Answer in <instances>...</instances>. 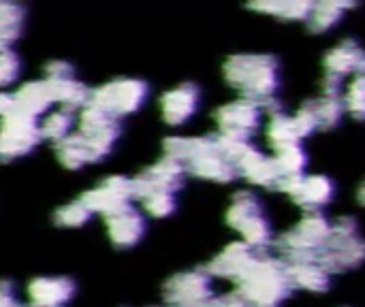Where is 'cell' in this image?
I'll use <instances>...</instances> for the list:
<instances>
[{
	"instance_id": "2e32d148",
	"label": "cell",
	"mask_w": 365,
	"mask_h": 307,
	"mask_svg": "<svg viewBox=\"0 0 365 307\" xmlns=\"http://www.w3.org/2000/svg\"><path fill=\"white\" fill-rule=\"evenodd\" d=\"M75 282L64 276L34 278L26 293L32 307H64L75 297Z\"/></svg>"
},
{
	"instance_id": "836d02e7",
	"label": "cell",
	"mask_w": 365,
	"mask_h": 307,
	"mask_svg": "<svg viewBox=\"0 0 365 307\" xmlns=\"http://www.w3.org/2000/svg\"><path fill=\"white\" fill-rule=\"evenodd\" d=\"M19 68H21V60L13 49L0 51V90L15 83V79L19 77Z\"/></svg>"
},
{
	"instance_id": "9a60e30c",
	"label": "cell",
	"mask_w": 365,
	"mask_h": 307,
	"mask_svg": "<svg viewBox=\"0 0 365 307\" xmlns=\"http://www.w3.org/2000/svg\"><path fill=\"white\" fill-rule=\"evenodd\" d=\"M201 103V90L195 83H180L160 96V115L167 124L180 126L188 122Z\"/></svg>"
},
{
	"instance_id": "1f68e13d",
	"label": "cell",
	"mask_w": 365,
	"mask_h": 307,
	"mask_svg": "<svg viewBox=\"0 0 365 307\" xmlns=\"http://www.w3.org/2000/svg\"><path fill=\"white\" fill-rule=\"evenodd\" d=\"M139 203L143 205L145 214L152 218H169L178 207L173 192H152V194L143 197Z\"/></svg>"
},
{
	"instance_id": "52a82bcc",
	"label": "cell",
	"mask_w": 365,
	"mask_h": 307,
	"mask_svg": "<svg viewBox=\"0 0 365 307\" xmlns=\"http://www.w3.org/2000/svg\"><path fill=\"white\" fill-rule=\"evenodd\" d=\"M145 98H148V83L141 79L124 77L94 88L90 92L88 105L113 115L115 120H122L124 115H130L137 109H141Z\"/></svg>"
},
{
	"instance_id": "30bf717a",
	"label": "cell",
	"mask_w": 365,
	"mask_h": 307,
	"mask_svg": "<svg viewBox=\"0 0 365 307\" xmlns=\"http://www.w3.org/2000/svg\"><path fill=\"white\" fill-rule=\"evenodd\" d=\"M184 175H186V171L178 160L163 156L158 162L143 169L137 177L130 179L133 201H141L143 197H148L152 192L178 194L180 188L184 186Z\"/></svg>"
},
{
	"instance_id": "4fadbf2b",
	"label": "cell",
	"mask_w": 365,
	"mask_h": 307,
	"mask_svg": "<svg viewBox=\"0 0 365 307\" xmlns=\"http://www.w3.org/2000/svg\"><path fill=\"white\" fill-rule=\"evenodd\" d=\"M257 256H259V252L248 248L244 241H233L222 252H218L203 269L212 278H225V280H233L237 284L248 274V269L255 265Z\"/></svg>"
},
{
	"instance_id": "d6a6232c",
	"label": "cell",
	"mask_w": 365,
	"mask_h": 307,
	"mask_svg": "<svg viewBox=\"0 0 365 307\" xmlns=\"http://www.w3.org/2000/svg\"><path fill=\"white\" fill-rule=\"evenodd\" d=\"M293 124H295V130L302 139L310 137L314 130H319V122H317V113H314V105L312 100L304 103L297 113L293 115Z\"/></svg>"
},
{
	"instance_id": "83f0119b",
	"label": "cell",
	"mask_w": 365,
	"mask_h": 307,
	"mask_svg": "<svg viewBox=\"0 0 365 307\" xmlns=\"http://www.w3.org/2000/svg\"><path fill=\"white\" fill-rule=\"evenodd\" d=\"M312 105H314L319 130H331L340 124V120L344 115L342 96H321V98L312 100Z\"/></svg>"
},
{
	"instance_id": "44dd1931",
	"label": "cell",
	"mask_w": 365,
	"mask_h": 307,
	"mask_svg": "<svg viewBox=\"0 0 365 307\" xmlns=\"http://www.w3.org/2000/svg\"><path fill=\"white\" fill-rule=\"evenodd\" d=\"M287 271L293 288L306 293H327L331 286V274L325 267H321L317 261L287 265Z\"/></svg>"
},
{
	"instance_id": "7402d4cb",
	"label": "cell",
	"mask_w": 365,
	"mask_h": 307,
	"mask_svg": "<svg viewBox=\"0 0 365 307\" xmlns=\"http://www.w3.org/2000/svg\"><path fill=\"white\" fill-rule=\"evenodd\" d=\"M355 2H346V0H323V2H314L312 11L308 15V28L317 34L327 32L329 28H334L340 19L342 13L353 9Z\"/></svg>"
},
{
	"instance_id": "5bb4252c",
	"label": "cell",
	"mask_w": 365,
	"mask_h": 307,
	"mask_svg": "<svg viewBox=\"0 0 365 307\" xmlns=\"http://www.w3.org/2000/svg\"><path fill=\"white\" fill-rule=\"evenodd\" d=\"M103 218H105L107 235L115 248H133L145 235V220L133 203L126 207H120Z\"/></svg>"
},
{
	"instance_id": "f1b7e54d",
	"label": "cell",
	"mask_w": 365,
	"mask_h": 307,
	"mask_svg": "<svg viewBox=\"0 0 365 307\" xmlns=\"http://www.w3.org/2000/svg\"><path fill=\"white\" fill-rule=\"evenodd\" d=\"M274 162H276V169L280 173V177H289V175H304V169L308 165V156L299 145H291V147H284L280 152H276L274 156Z\"/></svg>"
},
{
	"instance_id": "484cf974",
	"label": "cell",
	"mask_w": 365,
	"mask_h": 307,
	"mask_svg": "<svg viewBox=\"0 0 365 307\" xmlns=\"http://www.w3.org/2000/svg\"><path fill=\"white\" fill-rule=\"evenodd\" d=\"M56 156H58L60 165L71 169V171H77L86 165H92L88 147L83 145V141L79 139L77 132H71L64 141L56 143Z\"/></svg>"
},
{
	"instance_id": "8fae6325",
	"label": "cell",
	"mask_w": 365,
	"mask_h": 307,
	"mask_svg": "<svg viewBox=\"0 0 365 307\" xmlns=\"http://www.w3.org/2000/svg\"><path fill=\"white\" fill-rule=\"evenodd\" d=\"M261 115H263L261 107L248 98L227 103L214 111L218 135L231 139H244V141H250V137L257 132V128L261 126Z\"/></svg>"
},
{
	"instance_id": "e0dca14e",
	"label": "cell",
	"mask_w": 365,
	"mask_h": 307,
	"mask_svg": "<svg viewBox=\"0 0 365 307\" xmlns=\"http://www.w3.org/2000/svg\"><path fill=\"white\" fill-rule=\"evenodd\" d=\"M235 171H237V175L248 179L252 186L272 188V190H276V184L280 179V173L276 169L274 158H267L255 145H250L244 152V156L235 162Z\"/></svg>"
},
{
	"instance_id": "ffe728a7",
	"label": "cell",
	"mask_w": 365,
	"mask_h": 307,
	"mask_svg": "<svg viewBox=\"0 0 365 307\" xmlns=\"http://www.w3.org/2000/svg\"><path fill=\"white\" fill-rule=\"evenodd\" d=\"M336 194V184L327 175H304L291 197L306 212H321Z\"/></svg>"
},
{
	"instance_id": "d590c367",
	"label": "cell",
	"mask_w": 365,
	"mask_h": 307,
	"mask_svg": "<svg viewBox=\"0 0 365 307\" xmlns=\"http://www.w3.org/2000/svg\"><path fill=\"white\" fill-rule=\"evenodd\" d=\"M321 90H323V96H340L342 94V77L325 73L321 79Z\"/></svg>"
},
{
	"instance_id": "603a6c76",
	"label": "cell",
	"mask_w": 365,
	"mask_h": 307,
	"mask_svg": "<svg viewBox=\"0 0 365 307\" xmlns=\"http://www.w3.org/2000/svg\"><path fill=\"white\" fill-rule=\"evenodd\" d=\"M312 4L314 2H308V0H261V2L248 4V9L278 17V19L295 21V19H308Z\"/></svg>"
},
{
	"instance_id": "d4e9b609",
	"label": "cell",
	"mask_w": 365,
	"mask_h": 307,
	"mask_svg": "<svg viewBox=\"0 0 365 307\" xmlns=\"http://www.w3.org/2000/svg\"><path fill=\"white\" fill-rule=\"evenodd\" d=\"M267 141H269V145L276 152H280L284 147H291V145H299L302 143V137L295 130L293 118H289L284 113L269 115V122H267Z\"/></svg>"
},
{
	"instance_id": "7a4b0ae2",
	"label": "cell",
	"mask_w": 365,
	"mask_h": 307,
	"mask_svg": "<svg viewBox=\"0 0 365 307\" xmlns=\"http://www.w3.org/2000/svg\"><path fill=\"white\" fill-rule=\"evenodd\" d=\"M235 293L248 303V307H282L293 293L287 263L274 256L259 254L248 274L237 282Z\"/></svg>"
},
{
	"instance_id": "ab89813d",
	"label": "cell",
	"mask_w": 365,
	"mask_h": 307,
	"mask_svg": "<svg viewBox=\"0 0 365 307\" xmlns=\"http://www.w3.org/2000/svg\"><path fill=\"white\" fill-rule=\"evenodd\" d=\"M357 201H359L361 207H365V182H361L359 188H357Z\"/></svg>"
},
{
	"instance_id": "f546056e",
	"label": "cell",
	"mask_w": 365,
	"mask_h": 307,
	"mask_svg": "<svg viewBox=\"0 0 365 307\" xmlns=\"http://www.w3.org/2000/svg\"><path fill=\"white\" fill-rule=\"evenodd\" d=\"M92 218V212L81 203V199H75L53 212V224L62 229H77L83 227Z\"/></svg>"
},
{
	"instance_id": "60d3db41",
	"label": "cell",
	"mask_w": 365,
	"mask_h": 307,
	"mask_svg": "<svg viewBox=\"0 0 365 307\" xmlns=\"http://www.w3.org/2000/svg\"><path fill=\"white\" fill-rule=\"evenodd\" d=\"M28 307H32V306H28Z\"/></svg>"
},
{
	"instance_id": "6da1fadb",
	"label": "cell",
	"mask_w": 365,
	"mask_h": 307,
	"mask_svg": "<svg viewBox=\"0 0 365 307\" xmlns=\"http://www.w3.org/2000/svg\"><path fill=\"white\" fill-rule=\"evenodd\" d=\"M227 83L257 105L276 96L280 85V62L272 53H233L222 64Z\"/></svg>"
},
{
	"instance_id": "cb8c5ba5",
	"label": "cell",
	"mask_w": 365,
	"mask_h": 307,
	"mask_svg": "<svg viewBox=\"0 0 365 307\" xmlns=\"http://www.w3.org/2000/svg\"><path fill=\"white\" fill-rule=\"evenodd\" d=\"M26 21V11L15 2H0V51L11 49V45L21 36Z\"/></svg>"
},
{
	"instance_id": "5b68a950",
	"label": "cell",
	"mask_w": 365,
	"mask_h": 307,
	"mask_svg": "<svg viewBox=\"0 0 365 307\" xmlns=\"http://www.w3.org/2000/svg\"><path fill=\"white\" fill-rule=\"evenodd\" d=\"M227 224L237 231L248 248L263 254V250L272 244V224L263 212L259 197L250 190H240L233 194L227 216Z\"/></svg>"
},
{
	"instance_id": "e575fe53",
	"label": "cell",
	"mask_w": 365,
	"mask_h": 307,
	"mask_svg": "<svg viewBox=\"0 0 365 307\" xmlns=\"http://www.w3.org/2000/svg\"><path fill=\"white\" fill-rule=\"evenodd\" d=\"M45 77L47 79H68V77H75V71H73V64H68L64 60H53L45 66Z\"/></svg>"
},
{
	"instance_id": "3957f363",
	"label": "cell",
	"mask_w": 365,
	"mask_h": 307,
	"mask_svg": "<svg viewBox=\"0 0 365 307\" xmlns=\"http://www.w3.org/2000/svg\"><path fill=\"white\" fill-rule=\"evenodd\" d=\"M331 233V220L323 212H306V216L276 239L280 261L287 265L317 261Z\"/></svg>"
},
{
	"instance_id": "ba28073f",
	"label": "cell",
	"mask_w": 365,
	"mask_h": 307,
	"mask_svg": "<svg viewBox=\"0 0 365 307\" xmlns=\"http://www.w3.org/2000/svg\"><path fill=\"white\" fill-rule=\"evenodd\" d=\"M214 299L212 276L205 269L175 274L163 288L165 307H212Z\"/></svg>"
},
{
	"instance_id": "8d00e7d4",
	"label": "cell",
	"mask_w": 365,
	"mask_h": 307,
	"mask_svg": "<svg viewBox=\"0 0 365 307\" xmlns=\"http://www.w3.org/2000/svg\"><path fill=\"white\" fill-rule=\"evenodd\" d=\"M0 307H24L17 301V293L15 286L6 280L0 282Z\"/></svg>"
},
{
	"instance_id": "4dcf8cb0",
	"label": "cell",
	"mask_w": 365,
	"mask_h": 307,
	"mask_svg": "<svg viewBox=\"0 0 365 307\" xmlns=\"http://www.w3.org/2000/svg\"><path fill=\"white\" fill-rule=\"evenodd\" d=\"M342 103L346 113H351L359 122L365 120V75H355V79L344 90Z\"/></svg>"
},
{
	"instance_id": "d6986e66",
	"label": "cell",
	"mask_w": 365,
	"mask_h": 307,
	"mask_svg": "<svg viewBox=\"0 0 365 307\" xmlns=\"http://www.w3.org/2000/svg\"><path fill=\"white\" fill-rule=\"evenodd\" d=\"M13 105H15V111L24 113L28 118H34V120L38 115L47 113L51 109V105H56L49 81L47 79H38V81L24 83L13 94Z\"/></svg>"
},
{
	"instance_id": "277c9868",
	"label": "cell",
	"mask_w": 365,
	"mask_h": 307,
	"mask_svg": "<svg viewBox=\"0 0 365 307\" xmlns=\"http://www.w3.org/2000/svg\"><path fill=\"white\" fill-rule=\"evenodd\" d=\"M317 263L331 276L357 269L365 263V239L359 235V224L351 216H340L331 222V233L323 246Z\"/></svg>"
},
{
	"instance_id": "7c38bea8",
	"label": "cell",
	"mask_w": 365,
	"mask_h": 307,
	"mask_svg": "<svg viewBox=\"0 0 365 307\" xmlns=\"http://www.w3.org/2000/svg\"><path fill=\"white\" fill-rule=\"evenodd\" d=\"M79 199H81V203L92 214L107 216V214H111V212L133 203L130 179L124 177V175H109L98 186H94L88 192H83Z\"/></svg>"
},
{
	"instance_id": "9c48e42d",
	"label": "cell",
	"mask_w": 365,
	"mask_h": 307,
	"mask_svg": "<svg viewBox=\"0 0 365 307\" xmlns=\"http://www.w3.org/2000/svg\"><path fill=\"white\" fill-rule=\"evenodd\" d=\"M41 141L38 122L19 111H11L0 120V162H11L30 154Z\"/></svg>"
},
{
	"instance_id": "f35d334b",
	"label": "cell",
	"mask_w": 365,
	"mask_h": 307,
	"mask_svg": "<svg viewBox=\"0 0 365 307\" xmlns=\"http://www.w3.org/2000/svg\"><path fill=\"white\" fill-rule=\"evenodd\" d=\"M13 109H15V105H13V94L0 92V120H2L4 115H9Z\"/></svg>"
},
{
	"instance_id": "4316f807",
	"label": "cell",
	"mask_w": 365,
	"mask_h": 307,
	"mask_svg": "<svg viewBox=\"0 0 365 307\" xmlns=\"http://www.w3.org/2000/svg\"><path fill=\"white\" fill-rule=\"evenodd\" d=\"M73 124H75L73 111L56 109V111L47 113L45 120L38 124L41 139H47V141H51V143H60V141H64V139L71 135Z\"/></svg>"
},
{
	"instance_id": "ac0fdd59",
	"label": "cell",
	"mask_w": 365,
	"mask_h": 307,
	"mask_svg": "<svg viewBox=\"0 0 365 307\" xmlns=\"http://www.w3.org/2000/svg\"><path fill=\"white\" fill-rule=\"evenodd\" d=\"M323 64H325V73L338 75L342 79L351 73L365 75V49L357 41L346 38L327 51Z\"/></svg>"
},
{
	"instance_id": "8992f818",
	"label": "cell",
	"mask_w": 365,
	"mask_h": 307,
	"mask_svg": "<svg viewBox=\"0 0 365 307\" xmlns=\"http://www.w3.org/2000/svg\"><path fill=\"white\" fill-rule=\"evenodd\" d=\"M120 132H122V124L113 115H109L92 105H86L79 111L77 135L83 141V145L88 147L92 162H98L111 154V150L115 147V143L120 139Z\"/></svg>"
},
{
	"instance_id": "74e56055",
	"label": "cell",
	"mask_w": 365,
	"mask_h": 307,
	"mask_svg": "<svg viewBox=\"0 0 365 307\" xmlns=\"http://www.w3.org/2000/svg\"><path fill=\"white\" fill-rule=\"evenodd\" d=\"M212 307H248V303H246L237 293H229V295L216 297Z\"/></svg>"
}]
</instances>
